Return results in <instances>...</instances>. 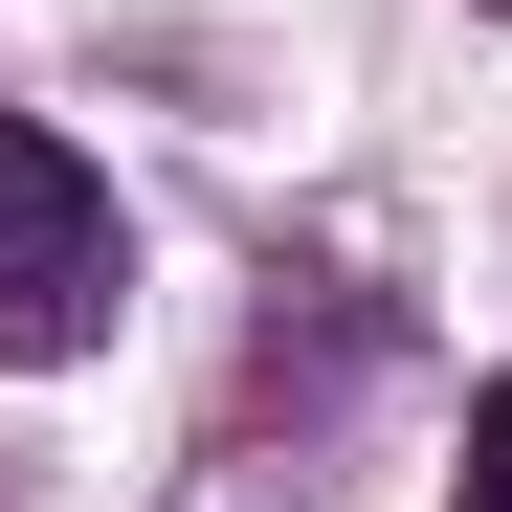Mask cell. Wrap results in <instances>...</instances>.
<instances>
[{
    "label": "cell",
    "mask_w": 512,
    "mask_h": 512,
    "mask_svg": "<svg viewBox=\"0 0 512 512\" xmlns=\"http://www.w3.org/2000/svg\"><path fill=\"white\" fill-rule=\"evenodd\" d=\"M446 512H512V379L468 401V490H446Z\"/></svg>",
    "instance_id": "obj_2"
},
{
    "label": "cell",
    "mask_w": 512,
    "mask_h": 512,
    "mask_svg": "<svg viewBox=\"0 0 512 512\" xmlns=\"http://www.w3.org/2000/svg\"><path fill=\"white\" fill-rule=\"evenodd\" d=\"M112 290H134V245H112V179L67 156L45 112H0V357H90L112 334Z\"/></svg>",
    "instance_id": "obj_1"
}]
</instances>
